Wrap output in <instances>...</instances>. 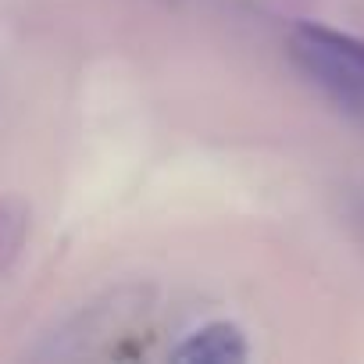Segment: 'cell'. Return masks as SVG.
Wrapping results in <instances>:
<instances>
[{"label":"cell","mask_w":364,"mask_h":364,"mask_svg":"<svg viewBox=\"0 0 364 364\" xmlns=\"http://www.w3.org/2000/svg\"><path fill=\"white\" fill-rule=\"evenodd\" d=\"M293 61L343 111L364 118V43L325 26H296L289 36Z\"/></svg>","instance_id":"1"},{"label":"cell","mask_w":364,"mask_h":364,"mask_svg":"<svg viewBox=\"0 0 364 364\" xmlns=\"http://www.w3.org/2000/svg\"><path fill=\"white\" fill-rule=\"evenodd\" d=\"M243 357H247V339L236 325H225V321L204 325L175 350V360H186V364H229Z\"/></svg>","instance_id":"2"}]
</instances>
